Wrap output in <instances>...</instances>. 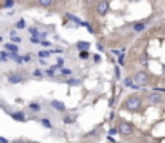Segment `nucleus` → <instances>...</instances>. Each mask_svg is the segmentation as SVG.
<instances>
[{
	"mask_svg": "<svg viewBox=\"0 0 165 143\" xmlns=\"http://www.w3.org/2000/svg\"><path fill=\"white\" fill-rule=\"evenodd\" d=\"M140 106H141V98L140 96H130V98H127V103H125L127 109L136 111V109H140Z\"/></svg>",
	"mask_w": 165,
	"mask_h": 143,
	"instance_id": "f257e3e1",
	"label": "nucleus"
},
{
	"mask_svg": "<svg viewBox=\"0 0 165 143\" xmlns=\"http://www.w3.org/2000/svg\"><path fill=\"white\" fill-rule=\"evenodd\" d=\"M133 79H135L136 85H138L140 89H141V87H143V85H146V84H148V82H149V77H148V74H146V72H143V71L136 72Z\"/></svg>",
	"mask_w": 165,
	"mask_h": 143,
	"instance_id": "f03ea898",
	"label": "nucleus"
},
{
	"mask_svg": "<svg viewBox=\"0 0 165 143\" xmlns=\"http://www.w3.org/2000/svg\"><path fill=\"white\" fill-rule=\"evenodd\" d=\"M107 10H109V2L107 0H100L98 2V5H96V11H98V15H101V16H104Z\"/></svg>",
	"mask_w": 165,
	"mask_h": 143,
	"instance_id": "7ed1b4c3",
	"label": "nucleus"
},
{
	"mask_svg": "<svg viewBox=\"0 0 165 143\" xmlns=\"http://www.w3.org/2000/svg\"><path fill=\"white\" fill-rule=\"evenodd\" d=\"M119 132L124 133V135H130V133L133 132V127H131V124H128V122H120L119 124Z\"/></svg>",
	"mask_w": 165,
	"mask_h": 143,
	"instance_id": "20e7f679",
	"label": "nucleus"
},
{
	"mask_svg": "<svg viewBox=\"0 0 165 143\" xmlns=\"http://www.w3.org/2000/svg\"><path fill=\"white\" fill-rule=\"evenodd\" d=\"M148 100L151 101V103H162L164 96L160 95V93H157V92H152V93L148 95Z\"/></svg>",
	"mask_w": 165,
	"mask_h": 143,
	"instance_id": "39448f33",
	"label": "nucleus"
},
{
	"mask_svg": "<svg viewBox=\"0 0 165 143\" xmlns=\"http://www.w3.org/2000/svg\"><path fill=\"white\" fill-rule=\"evenodd\" d=\"M11 117L13 119H15V121H26V116H24V114H22L21 111H18V113H11Z\"/></svg>",
	"mask_w": 165,
	"mask_h": 143,
	"instance_id": "423d86ee",
	"label": "nucleus"
},
{
	"mask_svg": "<svg viewBox=\"0 0 165 143\" xmlns=\"http://www.w3.org/2000/svg\"><path fill=\"white\" fill-rule=\"evenodd\" d=\"M51 106H53V108H56V109H59V111H64V109H66V106L61 103V101H58V100H53V101H51Z\"/></svg>",
	"mask_w": 165,
	"mask_h": 143,
	"instance_id": "0eeeda50",
	"label": "nucleus"
},
{
	"mask_svg": "<svg viewBox=\"0 0 165 143\" xmlns=\"http://www.w3.org/2000/svg\"><path fill=\"white\" fill-rule=\"evenodd\" d=\"M8 81H10L11 84H16V82H22V77H21V76H18V74H10Z\"/></svg>",
	"mask_w": 165,
	"mask_h": 143,
	"instance_id": "6e6552de",
	"label": "nucleus"
},
{
	"mask_svg": "<svg viewBox=\"0 0 165 143\" xmlns=\"http://www.w3.org/2000/svg\"><path fill=\"white\" fill-rule=\"evenodd\" d=\"M5 48L8 50V52H11V53H18V50H20L15 44H7V45H5Z\"/></svg>",
	"mask_w": 165,
	"mask_h": 143,
	"instance_id": "1a4fd4ad",
	"label": "nucleus"
},
{
	"mask_svg": "<svg viewBox=\"0 0 165 143\" xmlns=\"http://www.w3.org/2000/svg\"><path fill=\"white\" fill-rule=\"evenodd\" d=\"M39 5L40 7H45V8H48L53 5V0H39Z\"/></svg>",
	"mask_w": 165,
	"mask_h": 143,
	"instance_id": "9d476101",
	"label": "nucleus"
},
{
	"mask_svg": "<svg viewBox=\"0 0 165 143\" xmlns=\"http://www.w3.org/2000/svg\"><path fill=\"white\" fill-rule=\"evenodd\" d=\"M144 27H146V24H144V23H138V24H133V29H135L136 32H140V31H143V29H144Z\"/></svg>",
	"mask_w": 165,
	"mask_h": 143,
	"instance_id": "9b49d317",
	"label": "nucleus"
},
{
	"mask_svg": "<svg viewBox=\"0 0 165 143\" xmlns=\"http://www.w3.org/2000/svg\"><path fill=\"white\" fill-rule=\"evenodd\" d=\"M77 47H79L80 50H88V48H90V44H88V42H79Z\"/></svg>",
	"mask_w": 165,
	"mask_h": 143,
	"instance_id": "f8f14e48",
	"label": "nucleus"
},
{
	"mask_svg": "<svg viewBox=\"0 0 165 143\" xmlns=\"http://www.w3.org/2000/svg\"><path fill=\"white\" fill-rule=\"evenodd\" d=\"M16 27H18V29H22V27H26V21H24V20H20V21L16 23Z\"/></svg>",
	"mask_w": 165,
	"mask_h": 143,
	"instance_id": "ddd939ff",
	"label": "nucleus"
},
{
	"mask_svg": "<svg viewBox=\"0 0 165 143\" xmlns=\"http://www.w3.org/2000/svg\"><path fill=\"white\" fill-rule=\"evenodd\" d=\"M61 74H63L64 77H68V76H70V74H72V71H70V69H61Z\"/></svg>",
	"mask_w": 165,
	"mask_h": 143,
	"instance_id": "4468645a",
	"label": "nucleus"
},
{
	"mask_svg": "<svg viewBox=\"0 0 165 143\" xmlns=\"http://www.w3.org/2000/svg\"><path fill=\"white\" fill-rule=\"evenodd\" d=\"M15 5V2H13V0H5V3H3V8H8V7H13Z\"/></svg>",
	"mask_w": 165,
	"mask_h": 143,
	"instance_id": "2eb2a0df",
	"label": "nucleus"
},
{
	"mask_svg": "<svg viewBox=\"0 0 165 143\" xmlns=\"http://www.w3.org/2000/svg\"><path fill=\"white\" fill-rule=\"evenodd\" d=\"M55 72H56V68L53 66V68H50V69H48V71H46V74H48V76H51V77H53V76H55Z\"/></svg>",
	"mask_w": 165,
	"mask_h": 143,
	"instance_id": "dca6fc26",
	"label": "nucleus"
},
{
	"mask_svg": "<svg viewBox=\"0 0 165 143\" xmlns=\"http://www.w3.org/2000/svg\"><path fill=\"white\" fill-rule=\"evenodd\" d=\"M29 32H31L32 35H39V34H40V32L35 29V27H29Z\"/></svg>",
	"mask_w": 165,
	"mask_h": 143,
	"instance_id": "f3484780",
	"label": "nucleus"
},
{
	"mask_svg": "<svg viewBox=\"0 0 165 143\" xmlns=\"http://www.w3.org/2000/svg\"><path fill=\"white\" fill-rule=\"evenodd\" d=\"M42 124H44V126L46 127V129H50L51 127V124H50V121H46V119H42V121H40Z\"/></svg>",
	"mask_w": 165,
	"mask_h": 143,
	"instance_id": "a211bd4d",
	"label": "nucleus"
},
{
	"mask_svg": "<svg viewBox=\"0 0 165 143\" xmlns=\"http://www.w3.org/2000/svg\"><path fill=\"white\" fill-rule=\"evenodd\" d=\"M7 58H8V55H7V53H0V61H2V63H5V61H7Z\"/></svg>",
	"mask_w": 165,
	"mask_h": 143,
	"instance_id": "6ab92c4d",
	"label": "nucleus"
},
{
	"mask_svg": "<svg viewBox=\"0 0 165 143\" xmlns=\"http://www.w3.org/2000/svg\"><path fill=\"white\" fill-rule=\"evenodd\" d=\"M68 84H69V85H79L80 82H79V81H75V79H70V81H68Z\"/></svg>",
	"mask_w": 165,
	"mask_h": 143,
	"instance_id": "aec40b11",
	"label": "nucleus"
},
{
	"mask_svg": "<svg viewBox=\"0 0 165 143\" xmlns=\"http://www.w3.org/2000/svg\"><path fill=\"white\" fill-rule=\"evenodd\" d=\"M63 121H64V124H70V122H74L75 119H74V117H64Z\"/></svg>",
	"mask_w": 165,
	"mask_h": 143,
	"instance_id": "412c9836",
	"label": "nucleus"
},
{
	"mask_svg": "<svg viewBox=\"0 0 165 143\" xmlns=\"http://www.w3.org/2000/svg\"><path fill=\"white\" fill-rule=\"evenodd\" d=\"M50 55V52H39V58L42 56V58H46Z\"/></svg>",
	"mask_w": 165,
	"mask_h": 143,
	"instance_id": "4be33fe9",
	"label": "nucleus"
},
{
	"mask_svg": "<svg viewBox=\"0 0 165 143\" xmlns=\"http://www.w3.org/2000/svg\"><path fill=\"white\" fill-rule=\"evenodd\" d=\"M31 59H32V56H31V55H26V56H24V58H22V61H26V63H29V61H31Z\"/></svg>",
	"mask_w": 165,
	"mask_h": 143,
	"instance_id": "5701e85b",
	"label": "nucleus"
},
{
	"mask_svg": "<svg viewBox=\"0 0 165 143\" xmlns=\"http://www.w3.org/2000/svg\"><path fill=\"white\" fill-rule=\"evenodd\" d=\"M80 58H82V59L88 58V53H87V52H80Z\"/></svg>",
	"mask_w": 165,
	"mask_h": 143,
	"instance_id": "b1692460",
	"label": "nucleus"
},
{
	"mask_svg": "<svg viewBox=\"0 0 165 143\" xmlns=\"http://www.w3.org/2000/svg\"><path fill=\"white\" fill-rule=\"evenodd\" d=\"M31 108H32V109H35V111H39L40 106H39V105H31Z\"/></svg>",
	"mask_w": 165,
	"mask_h": 143,
	"instance_id": "393cba45",
	"label": "nucleus"
},
{
	"mask_svg": "<svg viewBox=\"0 0 165 143\" xmlns=\"http://www.w3.org/2000/svg\"><path fill=\"white\" fill-rule=\"evenodd\" d=\"M42 74V71H40V69H35V71H34V76H37V77H39Z\"/></svg>",
	"mask_w": 165,
	"mask_h": 143,
	"instance_id": "a878e982",
	"label": "nucleus"
},
{
	"mask_svg": "<svg viewBox=\"0 0 165 143\" xmlns=\"http://www.w3.org/2000/svg\"><path fill=\"white\" fill-rule=\"evenodd\" d=\"M63 64H64V59L59 58V59H58V66H63Z\"/></svg>",
	"mask_w": 165,
	"mask_h": 143,
	"instance_id": "bb28decb",
	"label": "nucleus"
},
{
	"mask_svg": "<svg viewBox=\"0 0 165 143\" xmlns=\"http://www.w3.org/2000/svg\"><path fill=\"white\" fill-rule=\"evenodd\" d=\"M96 47H98V50H100V52H103V50H104V47H103V44H98Z\"/></svg>",
	"mask_w": 165,
	"mask_h": 143,
	"instance_id": "cd10ccee",
	"label": "nucleus"
},
{
	"mask_svg": "<svg viewBox=\"0 0 165 143\" xmlns=\"http://www.w3.org/2000/svg\"><path fill=\"white\" fill-rule=\"evenodd\" d=\"M0 143H8V141L5 140V138H2V137H0Z\"/></svg>",
	"mask_w": 165,
	"mask_h": 143,
	"instance_id": "c85d7f7f",
	"label": "nucleus"
}]
</instances>
